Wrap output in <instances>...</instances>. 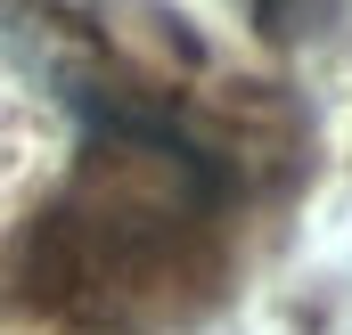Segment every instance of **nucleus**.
<instances>
[{
  "mask_svg": "<svg viewBox=\"0 0 352 335\" xmlns=\"http://www.w3.org/2000/svg\"><path fill=\"white\" fill-rule=\"evenodd\" d=\"M254 8H263V16H270V25H278V16H287V0H254Z\"/></svg>",
  "mask_w": 352,
  "mask_h": 335,
  "instance_id": "nucleus-1",
  "label": "nucleus"
}]
</instances>
